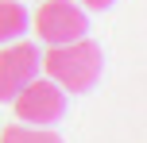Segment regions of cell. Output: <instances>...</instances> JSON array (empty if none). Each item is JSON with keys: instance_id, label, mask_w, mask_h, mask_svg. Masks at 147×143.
<instances>
[{"instance_id": "8992f818", "label": "cell", "mask_w": 147, "mask_h": 143, "mask_svg": "<svg viewBox=\"0 0 147 143\" xmlns=\"http://www.w3.org/2000/svg\"><path fill=\"white\" fill-rule=\"evenodd\" d=\"M0 143H62V136L51 128H35V124H8L0 132Z\"/></svg>"}, {"instance_id": "3957f363", "label": "cell", "mask_w": 147, "mask_h": 143, "mask_svg": "<svg viewBox=\"0 0 147 143\" xmlns=\"http://www.w3.org/2000/svg\"><path fill=\"white\" fill-rule=\"evenodd\" d=\"M12 105H16V116H20L23 124L54 128V124L66 116V89H58L51 77H47V81L31 77V81L12 97Z\"/></svg>"}, {"instance_id": "6da1fadb", "label": "cell", "mask_w": 147, "mask_h": 143, "mask_svg": "<svg viewBox=\"0 0 147 143\" xmlns=\"http://www.w3.org/2000/svg\"><path fill=\"white\" fill-rule=\"evenodd\" d=\"M43 70L58 89L70 93H89L97 81H101V70H105V50L101 43L93 39H74V43H58L43 54Z\"/></svg>"}, {"instance_id": "5b68a950", "label": "cell", "mask_w": 147, "mask_h": 143, "mask_svg": "<svg viewBox=\"0 0 147 143\" xmlns=\"http://www.w3.org/2000/svg\"><path fill=\"white\" fill-rule=\"evenodd\" d=\"M27 23H31V15H27V8L20 0H0V43L20 39L27 31Z\"/></svg>"}, {"instance_id": "277c9868", "label": "cell", "mask_w": 147, "mask_h": 143, "mask_svg": "<svg viewBox=\"0 0 147 143\" xmlns=\"http://www.w3.org/2000/svg\"><path fill=\"white\" fill-rule=\"evenodd\" d=\"M39 58L43 54L35 43H23V39L4 43V50H0V105H8L31 77H39Z\"/></svg>"}, {"instance_id": "52a82bcc", "label": "cell", "mask_w": 147, "mask_h": 143, "mask_svg": "<svg viewBox=\"0 0 147 143\" xmlns=\"http://www.w3.org/2000/svg\"><path fill=\"white\" fill-rule=\"evenodd\" d=\"M81 8H93V12H105V8H112L116 0H78Z\"/></svg>"}, {"instance_id": "7a4b0ae2", "label": "cell", "mask_w": 147, "mask_h": 143, "mask_svg": "<svg viewBox=\"0 0 147 143\" xmlns=\"http://www.w3.org/2000/svg\"><path fill=\"white\" fill-rule=\"evenodd\" d=\"M27 27L35 31L47 46L74 43V39L89 35V19H85V12H81V4H74V0H43Z\"/></svg>"}]
</instances>
